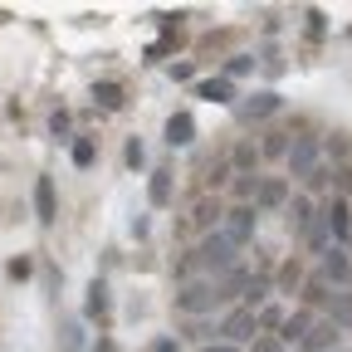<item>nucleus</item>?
Masks as SVG:
<instances>
[{
	"label": "nucleus",
	"mask_w": 352,
	"mask_h": 352,
	"mask_svg": "<svg viewBox=\"0 0 352 352\" xmlns=\"http://www.w3.org/2000/svg\"><path fill=\"white\" fill-rule=\"evenodd\" d=\"M171 308H176L182 318H210V314H226L230 303H226V294H220L215 279H191V284L176 289Z\"/></svg>",
	"instance_id": "f257e3e1"
},
{
	"label": "nucleus",
	"mask_w": 352,
	"mask_h": 352,
	"mask_svg": "<svg viewBox=\"0 0 352 352\" xmlns=\"http://www.w3.org/2000/svg\"><path fill=\"white\" fill-rule=\"evenodd\" d=\"M196 264H201L206 279H226L230 270H240V250L220 235V230H210V235H201V245H196Z\"/></svg>",
	"instance_id": "f03ea898"
},
{
	"label": "nucleus",
	"mask_w": 352,
	"mask_h": 352,
	"mask_svg": "<svg viewBox=\"0 0 352 352\" xmlns=\"http://www.w3.org/2000/svg\"><path fill=\"white\" fill-rule=\"evenodd\" d=\"M215 333H220V342H230V347L254 342V338H259V314H254V308H245V303H235V308H226V314H220Z\"/></svg>",
	"instance_id": "7ed1b4c3"
},
{
	"label": "nucleus",
	"mask_w": 352,
	"mask_h": 352,
	"mask_svg": "<svg viewBox=\"0 0 352 352\" xmlns=\"http://www.w3.org/2000/svg\"><path fill=\"white\" fill-rule=\"evenodd\" d=\"M318 226L333 235V245H352V206H347V196H323L318 201Z\"/></svg>",
	"instance_id": "20e7f679"
},
{
	"label": "nucleus",
	"mask_w": 352,
	"mask_h": 352,
	"mask_svg": "<svg viewBox=\"0 0 352 352\" xmlns=\"http://www.w3.org/2000/svg\"><path fill=\"white\" fill-rule=\"evenodd\" d=\"M254 230H259V206H254V201H250V206H230L226 220H220V235H226L235 250H245V245L254 240Z\"/></svg>",
	"instance_id": "39448f33"
},
{
	"label": "nucleus",
	"mask_w": 352,
	"mask_h": 352,
	"mask_svg": "<svg viewBox=\"0 0 352 352\" xmlns=\"http://www.w3.org/2000/svg\"><path fill=\"white\" fill-rule=\"evenodd\" d=\"M284 162H289V176H294V182H308V176L323 166V142H318V138H294Z\"/></svg>",
	"instance_id": "423d86ee"
},
{
	"label": "nucleus",
	"mask_w": 352,
	"mask_h": 352,
	"mask_svg": "<svg viewBox=\"0 0 352 352\" xmlns=\"http://www.w3.org/2000/svg\"><path fill=\"white\" fill-rule=\"evenodd\" d=\"M318 274H323L333 289H347V284H352V250H347V245H333V250L318 259Z\"/></svg>",
	"instance_id": "0eeeda50"
},
{
	"label": "nucleus",
	"mask_w": 352,
	"mask_h": 352,
	"mask_svg": "<svg viewBox=\"0 0 352 352\" xmlns=\"http://www.w3.org/2000/svg\"><path fill=\"white\" fill-rule=\"evenodd\" d=\"M284 215H289V230L294 235H308V230H314V220H318V201L308 191H294L289 206H284Z\"/></svg>",
	"instance_id": "6e6552de"
},
{
	"label": "nucleus",
	"mask_w": 352,
	"mask_h": 352,
	"mask_svg": "<svg viewBox=\"0 0 352 352\" xmlns=\"http://www.w3.org/2000/svg\"><path fill=\"white\" fill-rule=\"evenodd\" d=\"M338 338H342V328L333 318H314V328L303 333L298 352H338Z\"/></svg>",
	"instance_id": "1a4fd4ad"
},
{
	"label": "nucleus",
	"mask_w": 352,
	"mask_h": 352,
	"mask_svg": "<svg viewBox=\"0 0 352 352\" xmlns=\"http://www.w3.org/2000/svg\"><path fill=\"white\" fill-rule=\"evenodd\" d=\"M274 113H279V94H274V88H259V94H250L245 103H235V118H240V122L274 118Z\"/></svg>",
	"instance_id": "9d476101"
},
{
	"label": "nucleus",
	"mask_w": 352,
	"mask_h": 352,
	"mask_svg": "<svg viewBox=\"0 0 352 352\" xmlns=\"http://www.w3.org/2000/svg\"><path fill=\"white\" fill-rule=\"evenodd\" d=\"M254 206H259V210H279V206H289V182H284V176H264V182L254 186Z\"/></svg>",
	"instance_id": "9b49d317"
},
{
	"label": "nucleus",
	"mask_w": 352,
	"mask_h": 352,
	"mask_svg": "<svg viewBox=\"0 0 352 352\" xmlns=\"http://www.w3.org/2000/svg\"><path fill=\"white\" fill-rule=\"evenodd\" d=\"M220 220H226V206H220V196H201L196 210H191V226H196L201 235H210V230H220Z\"/></svg>",
	"instance_id": "f8f14e48"
},
{
	"label": "nucleus",
	"mask_w": 352,
	"mask_h": 352,
	"mask_svg": "<svg viewBox=\"0 0 352 352\" xmlns=\"http://www.w3.org/2000/svg\"><path fill=\"white\" fill-rule=\"evenodd\" d=\"M314 318H318L314 308H294V314L284 318V328H279L274 338H279L284 347H294V342H303V333H308V328H314Z\"/></svg>",
	"instance_id": "ddd939ff"
},
{
	"label": "nucleus",
	"mask_w": 352,
	"mask_h": 352,
	"mask_svg": "<svg viewBox=\"0 0 352 352\" xmlns=\"http://www.w3.org/2000/svg\"><path fill=\"white\" fill-rule=\"evenodd\" d=\"M196 142V118L191 113H171L166 118V147H191Z\"/></svg>",
	"instance_id": "4468645a"
},
{
	"label": "nucleus",
	"mask_w": 352,
	"mask_h": 352,
	"mask_svg": "<svg viewBox=\"0 0 352 352\" xmlns=\"http://www.w3.org/2000/svg\"><path fill=\"white\" fill-rule=\"evenodd\" d=\"M83 294H88V298H83V318H94V323L103 328V323H108V284H103V279H94Z\"/></svg>",
	"instance_id": "2eb2a0df"
},
{
	"label": "nucleus",
	"mask_w": 352,
	"mask_h": 352,
	"mask_svg": "<svg viewBox=\"0 0 352 352\" xmlns=\"http://www.w3.org/2000/svg\"><path fill=\"white\" fill-rule=\"evenodd\" d=\"M34 215H39V226H54V215H59V206H54V182H50V176H39V182H34Z\"/></svg>",
	"instance_id": "dca6fc26"
},
{
	"label": "nucleus",
	"mask_w": 352,
	"mask_h": 352,
	"mask_svg": "<svg viewBox=\"0 0 352 352\" xmlns=\"http://www.w3.org/2000/svg\"><path fill=\"white\" fill-rule=\"evenodd\" d=\"M196 98H206V103H235V83H230L226 74L201 78V83H196Z\"/></svg>",
	"instance_id": "f3484780"
},
{
	"label": "nucleus",
	"mask_w": 352,
	"mask_h": 352,
	"mask_svg": "<svg viewBox=\"0 0 352 352\" xmlns=\"http://www.w3.org/2000/svg\"><path fill=\"white\" fill-rule=\"evenodd\" d=\"M323 308H328L323 318H333L338 328H352V294H347V289H333V294L323 298Z\"/></svg>",
	"instance_id": "a211bd4d"
},
{
	"label": "nucleus",
	"mask_w": 352,
	"mask_h": 352,
	"mask_svg": "<svg viewBox=\"0 0 352 352\" xmlns=\"http://www.w3.org/2000/svg\"><path fill=\"white\" fill-rule=\"evenodd\" d=\"M230 166H235V176H254L259 171V147L254 142H235L230 147Z\"/></svg>",
	"instance_id": "6ab92c4d"
},
{
	"label": "nucleus",
	"mask_w": 352,
	"mask_h": 352,
	"mask_svg": "<svg viewBox=\"0 0 352 352\" xmlns=\"http://www.w3.org/2000/svg\"><path fill=\"white\" fill-rule=\"evenodd\" d=\"M270 294H274V279H264V274H254V279L245 284V294H240V303H245V308H254V314H259V308H264V303H270Z\"/></svg>",
	"instance_id": "aec40b11"
},
{
	"label": "nucleus",
	"mask_w": 352,
	"mask_h": 352,
	"mask_svg": "<svg viewBox=\"0 0 352 352\" xmlns=\"http://www.w3.org/2000/svg\"><path fill=\"white\" fill-rule=\"evenodd\" d=\"M147 201H152L157 210H166V206H171V171H166V166L147 176Z\"/></svg>",
	"instance_id": "412c9836"
},
{
	"label": "nucleus",
	"mask_w": 352,
	"mask_h": 352,
	"mask_svg": "<svg viewBox=\"0 0 352 352\" xmlns=\"http://www.w3.org/2000/svg\"><path fill=\"white\" fill-rule=\"evenodd\" d=\"M303 279H308V274H303V264H298V259H284V270H279L274 289H279V294H294V289H303Z\"/></svg>",
	"instance_id": "4be33fe9"
},
{
	"label": "nucleus",
	"mask_w": 352,
	"mask_h": 352,
	"mask_svg": "<svg viewBox=\"0 0 352 352\" xmlns=\"http://www.w3.org/2000/svg\"><path fill=\"white\" fill-rule=\"evenodd\" d=\"M298 294H303V308H318V303H323V298H328L333 289H328V279H323V274H308Z\"/></svg>",
	"instance_id": "5701e85b"
},
{
	"label": "nucleus",
	"mask_w": 352,
	"mask_h": 352,
	"mask_svg": "<svg viewBox=\"0 0 352 352\" xmlns=\"http://www.w3.org/2000/svg\"><path fill=\"white\" fill-rule=\"evenodd\" d=\"M94 103H98V108H108V113H118V108H122V88H118L113 78L94 83Z\"/></svg>",
	"instance_id": "b1692460"
},
{
	"label": "nucleus",
	"mask_w": 352,
	"mask_h": 352,
	"mask_svg": "<svg viewBox=\"0 0 352 352\" xmlns=\"http://www.w3.org/2000/svg\"><path fill=\"white\" fill-rule=\"evenodd\" d=\"M69 157H74V166H94V162H98V142H94V138H74Z\"/></svg>",
	"instance_id": "393cba45"
},
{
	"label": "nucleus",
	"mask_w": 352,
	"mask_h": 352,
	"mask_svg": "<svg viewBox=\"0 0 352 352\" xmlns=\"http://www.w3.org/2000/svg\"><path fill=\"white\" fill-rule=\"evenodd\" d=\"M264 157H270V162H274V157H289V132H270V138L259 142V162H264Z\"/></svg>",
	"instance_id": "a878e982"
},
{
	"label": "nucleus",
	"mask_w": 352,
	"mask_h": 352,
	"mask_svg": "<svg viewBox=\"0 0 352 352\" xmlns=\"http://www.w3.org/2000/svg\"><path fill=\"white\" fill-rule=\"evenodd\" d=\"M284 318H289V314H284L279 303H264V308H259V333H279Z\"/></svg>",
	"instance_id": "bb28decb"
},
{
	"label": "nucleus",
	"mask_w": 352,
	"mask_h": 352,
	"mask_svg": "<svg viewBox=\"0 0 352 352\" xmlns=\"http://www.w3.org/2000/svg\"><path fill=\"white\" fill-rule=\"evenodd\" d=\"M182 338H186V342H201V347H206V342L215 338V328H210L206 318H186V333H182Z\"/></svg>",
	"instance_id": "cd10ccee"
},
{
	"label": "nucleus",
	"mask_w": 352,
	"mask_h": 352,
	"mask_svg": "<svg viewBox=\"0 0 352 352\" xmlns=\"http://www.w3.org/2000/svg\"><path fill=\"white\" fill-rule=\"evenodd\" d=\"M254 186H259V176H235V186H230L235 206H250L254 201Z\"/></svg>",
	"instance_id": "c85d7f7f"
},
{
	"label": "nucleus",
	"mask_w": 352,
	"mask_h": 352,
	"mask_svg": "<svg viewBox=\"0 0 352 352\" xmlns=\"http://www.w3.org/2000/svg\"><path fill=\"white\" fill-rule=\"evenodd\" d=\"M303 186H308V196H323V191L333 186V166H318V171H314V176H308V182H303Z\"/></svg>",
	"instance_id": "c756f323"
},
{
	"label": "nucleus",
	"mask_w": 352,
	"mask_h": 352,
	"mask_svg": "<svg viewBox=\"0 0 352 352\" xmlns=\"http://www.w3.org/2000/svg\"><path fill=\"white\" fill-rule=\"evenodd\" d=\"M250 69H254V54H235V59L226 64V78L235 83V78H240V74H250Z\"/></svg>",
	"instance_id": "7c9ffc66"
},
{
	"label": "nucleus",
	"mask_w": 352,
	"mask_h": 352,
	"mask_svg": "<svg viewBox=\"0 0 352 352\" xmlns=\"http://www.w3.org/2000/svg\"><path fill=\"white\" fill-rule=\"evenodd\" d=\"M6 274H10V279H15V284H25V279H30V274H34V264H30V259H25V254H15V259H10V270H6Z\"/></svg>",
	"instance_id": "2f4dec72"
},
{
	"label": "nucleus",
	"mask_w": 352,
	"mask_h": 352,
	"mask_svg": "<svg viewBox=\"0 0 352 352\" xmlns=\"http://www.w3.org/2000/svg\"><path fill=\"white\" fill-rule=\"evenodd\" d=\"M250 352H289V347H284V342H279L274 333H259V338L250 342Z\"/></svg>",
	"instance_id": "473e14b6"
},
{
	"label": "nucleus",
	"mask_w": 352,
	"mask_h": 352,
	"mask_svg": "<svg viewBox=\"0 0 352 352\" xmlns=\"http://www.w3.org/2000/svg\"><path fill=\"white\" fill-rule=\"evenodd\" d=\"M64 352H83V328L78 323H64Z\"/></svg>",
	"instance_id": "72a5a7b5"
},
{
	"label": "nucleus",
	"mask_w": 352,
	"mask_h": 352,
	"mask_svg": "<svg viewBox=\"0 0 352 352\" xmlns=\"http://www.w3.org/2000/svg\"><path fill=\"white\" fill-rule=\"evenodd\" d=\"M259 64L270 69V74H284V59H279V50H274V44H264V54H259Z\"/></svg>",
	"instance_id": "f704fd0d"
},
{
	"label": "nucleus",
	"mask_w": 352,
	"mask_h": 352,
	"mask_svg": "<svg viewBox=\"0 0 352 352\" xmlns=\"http://www.w3.org/2000/svg\"><path fill=\"white\" fill-rule=\"evenodd\" d=\"M122 157H127V166H132V171H138V166H142V162H147V147H142V142H138V138H132V142H127V152H122Z\"/></svg>",
	"instance_id": "c9c22d12"
},
{
	"label": "nucleus",
	"mask_w": 352,
	"mask_h": 352,
	"mask_svg": "<svg viewBox=\"0 0 352 352\" xmlns=\"http://www.w3.org/2000/svg\"><path fill=\"white\" fill-rule=\"evenodd\" d=\"M152 352H182V338L162 333V338H152Z\"/></svg>",
	"instance_id": "e433bc0d"
},
{
	"label": "nucleus",
	"mask_w": 352,
	"mask_h": 352,
	"mask_svg": "<svg viewBox=\"0 0 352 352\" xmlns=\"http://www.w3.org/2000/svg\"><path fill=\"white\" fill-rule=\"evenodd\" d=\"M50 127H54V138H64V132H69V113H64V108H59V113H54V118H50Z\"/></svg>",
	"instance_id": "4c0bfd02"
},
{
	"label": "nucleus",
	"mask_w": 352,
	"mask_h": 352,
	"mask_svg": "<svg viewBox=\"0 0 352 352\" xmlns=\"http://www.w3.org/2000/svg\"><path fill=\"white\" fill-rule=\"evenodd\" d=\"M308 34H314V39L323 34V15H318V10H308Z\"/></svg>",
	"instance_id": "58836bf2"
},
{
	"label": "nucleus",
	"mask_w": 352,
	"mask_h": 352,
	"mask_svg": "<svg viewBox=\"0 0 352 352\" xmlns=\"http://www.w3.org/2000/svg\"><path fill=\"white\" fill-rule=\"evenodd\" d=\"M196 352H240V347H230V342H220V338H215V342H206V347H196Z\"/></svg>",
	"instance_id": "ea45409f"
},
{
	"label": "nucleus",
	"mask_w": 352,
	"mask_h": 352,
	"mask_svg": "<svg viewBox=\"0 0 352 352\" xmlns=\"http://www.w3.org/2000/svg\"><path fill=\"white\" fill-rule=\"evenodd\" d=\"M94 352H118V342H113V338H98V347H94Z\"/></svg>",
	"instance_id": "a19ab883"
},
{
	"label": "nucleus",
	"mask_w": 352,
	"mask_h": 352,
	"mask_svg": "<svg viewBox=\"0 0 352 352\" xmlns=\"http://www.w3.org/2000/svg\"><path fill=\"white\" fill-rule=\"evenodd\" d=\"M338 352H342V347H338Z\"/></svg>",
	"instance_id": "79ce46f5"
}]
</instances>
